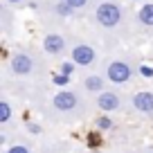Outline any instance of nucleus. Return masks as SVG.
<instances>
[{"mask_svg":"<svg viewBox=\"0 0 153 153\" xmlns=\"http://www.w3.org/2000/svg\"><path fill=\"white\" fill-rule=\"evenodd\" d=\"M95 18H97V23H99L101 27L113 29V27H117V25L122 23V7L117 5V2H113V0H106V2H101L95 9Z\"/></svg>","mask_w":153,"mask_h":153,"instance_id":"obj_1","label":"nucleus"},{"mask_svg":"<svg viewBox=\"0 0 153 153\" xmlns=\"http://www.w3.org/2000/svg\"><path fill=\"white\" fill-rule=\"evenodd\" d=\"M106 76H108L110 83L122 86V83H128L131 81V76H133V68H131L126 61H110L108 65H106Z\"/></svg>","mask_w":153,"mask_h":153,"instance_id":"obj_2","label":"nucleus"},{"mask_svg":"<svg viewBox=\"0 0 153 153\" xmlns=\"http://www.w3.org/2000/svg\"><path fill=\"white\" fill-rule=\"evenodd\" d=\"M52 106L56 110H61V113H70V110H74L79 106V95L72 90H61L52 97Z\"/></svg>","mask_w":153,"mask_h":153,"instance_id":"obj_3","label":"nucleus"},{"mask_svg":"<svg viewBox=\"0 0 153 153\" xmlns=\"http://www.w3.org/2000/svg\"><path fill=\"white\" fill-rule=\"evenodd\" d=\"M11 72L14 74H18V76H25V74H29V72L34 70V59H32V54H27V52H16L14 56H11Z\"/></svg>","mask_w":153,"mask_h":153,"instance_id":"obj_4","label":"nucleus"},{"mask_svg":"<svg viewBox=\"0 0 153 153\" xmlns=\"http://www.w3.org/2000/svg\"><path fill=\"white\" fill-rule=\"evenodd\" d=\"M95 59H97V54H95V48H92V45L79 43V45L72 48V61H74L76 65H92Z\"/></svg>","mask_w":153,"mask_h":153,"instance_id":"obj_5","label":"nucleus"},{"mask_svg":"<svg viewBox=\"0 0 153 153\" xmlns=\"http://www.w3.org/2000/svg\"><path fill=\"white\" fill-rule=\"evenodd\" d=\"M43 50L45 54H52V56H59V54L65 52V38L61 34H48L43 38Z\"/></svg>","mask_w":153,"mask_h":153,"instance_id":"obj_6","label":"nucleus"},{"mask_svg":"<svg viewBox=\"0 0 153 153\" xmlns=\"http://www.w3.org/2000/svg\"><path fill=\"white\" fill-rule=\"evenodd\" d=\"M120 104H122L120 95L113 92V90H104V92H99V97H97V106H99L104 113H113V110H117Z\"/></svg>","mask_w":153,"mask_h":153,"instance_id":"obj_7","label":"nucleus"},{"mask_svg":"<svg viewBox=\"0 0 153 153\" xmlns=\"http://www.w3.org/2000/svg\"><path fill=\"white\" fill-rule=\"evenodd\" d=\"M133 106H135V110H140L144 115H153V92H149V90L137 92L133 97Z\"/></svg>","mask_w":153,"mask_h":153,"instance_id":"obj_8","label":"nucleus"},{"mask_svg":"<svg viewBox=\"0 0 153 153\" xmlns=\"http://www.w3.org/2000/svg\"><path fill=\"white\" fill-rule=\"evenodd\" d=\"M104 86H106V81H104V76H99V74H90L83 79V88L88 92H104Z\"/></svg>","mask_w":153,"mask_h":153,"instance_id":"obj_9","label":"nucleus"},{"mask_svg":"<svg viewBox=\"0 0 153 153\" xmlns=\"http://www.w3.org/2000/svg\"><path fill=\"white\" fill-rule=\"evenodd\" d=\"M137 20L146 27H153V2H146L137 9Z\"/></svg>","mask_w":153,"mask_h":153,"instance_id":"obj_10","label":"nucleus"},{"mask_svg":"<svg viewBox=\"0 0 153 153\" xmlns=\"http://www.w3.org/2000/svg\"><path fill=\"white\" fill-rule=\"evenodd\" d=\"M11 122V104L7 99H0V124Z\"/></svg>","mask_w":153,"mask_h":153,"instance_id":"obj_11","label":"nucleus"},{"mask_svg":"<svg viewBox=\"0 0 153 153\" xmlns=\"http://www.w3.org/2000/svg\"><path fill=\"white\" fill-rule=\"evenodd\" d=\"M54 11L59 16H72L74 14V7H70L65 0H59V2H54Z\"/></svg>","mask_w":153,"mask_h":153,"instance_id":"obj_12","label":"nucleus"},{"mask_svg":"<svg viewBox=\"0 0 153 153\" xmlns=\"http://www.w3.org/2000/svg\"><path fill=\"white\" fill-rule=\"evenodd\" d=\"M97 128H101V131H108V128H113V120H110L108 115L99 117V120H97Z\"/></svg>","mask_w":153,"mask_h":153,"instance_id":"obj_13","label":"nucleus"},{"mask_svg":"<svg viewBox=\"0 0 153 153\" xmlns=\"http://www.w3.org/2000/svg\"><path fill=\"white\" fill-rule=\"evenodd\" d=\"M5 153H32V151H29V146H25V144H14V146H9Z\"/></svg>","mask_w":153,"mask_h":153,"instance_id":"obj_14","label":"nucleus"},{"mask_svg":"<svg viewBox=\"0 0 153 153\" xmlns=\"http://www.w3.org/2000/svg\"><path fill=\"white\" fill-rule=\"evenodd\" d=\"M68 79H70V76H68V74H63V72H61V74H54V76H52V81L56 83V86H65V83H68Z\"/></svg>","mask_w":153,"mask_h":153,"instance_id":"obj_15","label":"nucleus"},{"mask_svg":"<svg viewBox=\"0 0 153 153\" xmlns=\"http://www.w3.org/2000/svg\"><path fill=\"white\" fill-rule=\"evenodd\" d=\"M70 7H74V9H83V7L88 5V0H65Z\"/></svg>","mask_w":153,"mask_h":153,"instance_id":"obj_16","label":"nucleus"},{"mask_svg":"<svg viewBox=\"0 0 153 153\" xmlns=\"http://www.w3.org/2000/svg\"><path fill=\"white\" fill-rule=\"evenodd\" d=\"M72 70H74V68H72V63H63V65H61V72H63V74H68V76L72 74Z\"/></svg>","mask_w":153,"mask_h":153,"instance_id":"obj_17","label":"nucleus"},{"mask_svg":"<svg viewBox=\"0 0 153 153\" xmlns=\"http://www.w3.org/2000/svg\"><path fill=\"white\" fill-rule=\"evenodd\" d=\"M140 74H142V76H153V68L142 65V68H140Z\"/></svg>","mask_w":153,"mask_h":153,"instance_id":"obj_18","label":"nucleus"},{"mask_svg":"<svg viewBox=\"0 0 153 153\" xmlns=\"http://www.w3.org/2000/svg\"><path fill=\"white\" fill-rule=\"evenodd\" d=\"M27 131L34 133V135H38V133H41V126H38V124H27Z\"/></svg>","mask_w":153,"mask_h":153,"instance_id":"obj_19","label":"nucleus"},{"mask_svg":"<svg viewBox=\"0 0 153 153\" xmlns=\"http://www.w3.org/2000/svg\"><path fill=\"white\" fill-rule=\"evenodd\" d=\"M5 2H9V5H18V2H23V0H5Z\"/></svg>","mask_w":153,"mask_h":153,"instance_id":"obj_20","label":"nucleus"}]
</instances>
